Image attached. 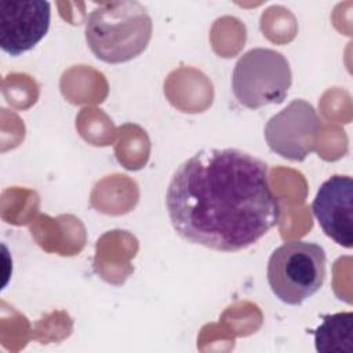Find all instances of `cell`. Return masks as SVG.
Listing matches in <instances>:
<instances>
[{
  "label": "cell",
  "instance_id": "6da1fadb",
  "mask_svg": "<svg viewBox=\"0 0 353 353\" xmlns=\"http://www.w3.org/2000/svg\"><path fill=\"white\" fill-rule=\"evenodd\" d=\"M165 207L183 240L223 252L252 245L281 214L269 165L233 148H207L185 160L168 183Z\"/></svg>",
  "mask_w": 353,
  "mask_h": 353
},
{
  "label": "cell",
  "instance_id": "7a4b0ae2",
  "mask_svg": "<svg viewBox=\"0 0 353 353\" xmlns=\"http://www.w3.org/2000/svg\"><path fill=\"white\" fill-rule=\"evenodd\" d=\"M153 23L146 8L134 0L101 3L87 15L85 41L106 63H123L142 54L152 39Z\"/></svg>",
  "mask_w": 353,
  "mask_h": 353
},
{
  "label": "cell",
  "instance_id": "3957f363",
  "mask_svg": "<svg viewBox=\"0 0 353 353\" xmlns=\"http://www.w3.org/2000/svg\"><path fill=\"white\" fill-rule=\"evenodd\" d=\"M266 274L276 298L287 305H301L314 295L325 280V251L316 243L287 241L272 252Z\"/></svg>",
  "mask_w": 353,
  "mask_h": 353
},
{
  "label": "cell",
  "instance_id": "277c9868",
  "mask_svg": "<svg viewBox=\"0 0 353 353\" xmlns=\"http://www.w3.org/2000/svg\"><path fill=\"white\" fill-rule=\"evenodd\" d=\"M292 83L287 58L272 48H252L234 65L232 88L236 99L248 109L281 103Z\"/></svg>",
  "mask_w": 353,
  "mask_h": 353
},
{
  "label": "cell",
  "instance_id": "5b68a950",
  "mask_svg": "<svg viewBox=\"0 0 353 353\" xmlns=\"http://www.w3.org/2000/svg\"><path fill=\"white\" fill-rule=\"evenodd\" d=\"M321 120L309 102L294 99L265 125V139L272 152L292 161H303L316 148Z\"/></svg>",
  "mask_w": 353,
  "mask_h": 353
},
{
  "label": "cell",
  "instance_id": "8992f818",
  "mask_svg": "<svg viewBox=\"0 0 353 353\" xmlns=\"http://www.w3.org/2000/svg\"><path fill=\"white\" fill-rule=\"evenodd\" d=\"M51 6L44 0L0 1V46L17 57L32 50L48 32Z\"/></svg>",
  "mask_w": 353,
  "mask_h": 353
},
{
  "label": "cell",
  "instance_id": "52a82bcc",
  "mask_svg": "<svg viewBox=\"0 0 353 353\" xmlns=\"http://www.w3.org/2000/svg\"><path fill=\"white\" fill-rule=\"evenodd\" d=\"M312 211L323 232L336 244L353 245V181L349 175H332L319 188Z\"/></svg>",
  "mask_w": 353,
  "mask_h": 353
},
{
  "label": "cell",
  "instance_id": "ba28073f",
  "mask_svg": "<svg viewBox=\"0 0 353 353\" xmlns=\"http://www.w3.org/2000/svg\"><path fill=\"white\" fill-rule=\"evenodd\" d=\"M312 334L320 353H353V313L325 314Z\"/></svg>",
  "mask_w": 353,
  "mask_h": 353
}]
</instances>
